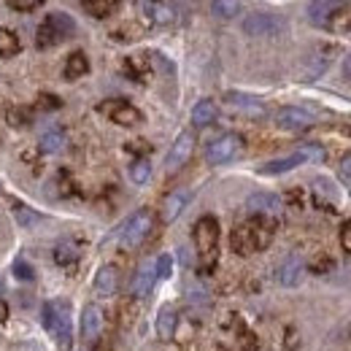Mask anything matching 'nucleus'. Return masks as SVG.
<instances>
[{
    "mask_svg": "<svg viewBox=\"0 0 351 351\" xmlns=\"http://www.w3.org/2000/svg\"><path fill=\"white\" fill-rule=\"evenodd\" d=\"M273 219H265V217H252L249 221L238 224L232 232H230V246L235 254L241 257H249V254H257L265 252L273 241Z\"/></svg>",
    "mask_w": 351,
    "mask_h": 351,
    "instance_id": "obj_1",
    "label": "nucleus"
},
{
    "mask_svg": "<svg viewBox=\"0 0 351 351\" xmlns=\"http://www.w3.org/2000/svg\"><path fill=\"white\" fill-rule=\"evenodd\" d=\"M44 324L49 335L57 341L60 351H71L73 346V324H71V308L62 300L46 303L44 306Z\"/></svg>",
    "mask_w": 351,
    "mask_h": 351,
    "instance_id": "obj_2",
    "label": "nucleus"
},
{
    "mask_svg": "<svg viewBox=\"0 0 351 351\" xmlns=\"http://www.w3.org/2000/svg\"><path fill=\"white\" fill-rule=\"evenodd\" d=\"M217 246H219V221L214 217H200L195 224V249L200 254L203 270H211L217 265Z\"/></svg>",
    "mask_w": 351,
    "mask_h": 351,
    "instance_id": "obj_3",
    "label": "nucleus"
},
{
    "mask_svg": "<svg viewBox=\"0 0 351 351\" xmlns=\"http://www.w3.org/2000/svg\"><path fill=\"white\" fill-rule=\"evenodd\" d=\"M97 111H100L108 122H114V125H119V128H135V125H141V122H143V114H141L132 103L119 100V97L103 100V103L97 106Z\"/></svg>",
    "mask_w": 351,
    "mask_h": 351,
    "instance_id": "obj_4",
    "label": "nucleus"
},
{
    "mask_svg": "<svg viewBox=\"0 0 351 351\" xmlns=\"http://www.w3.org/2000/svg\"><path fill=\"white\" fill-rule=\"evenodd\" d=\"M152 227H154V219H152L149 211H138V214H132L130 219L122 224V230H119V243H122L125 249H138V246L149 238Z\"/></svg>",
    "mask_w": 351,
    "mask_h": 351,
    "instance_id": "obj_5",
    "label": "nucleus"
},
{
    "mask_svg": "<svg viewBox=\"0 0 351 351\" xmlns=\"http://www.w3.org/2000/svg\"><path fill=\"white\" fill-rule=\"evenodd\" d=\"M241 149H243V138L235 135V132H227V135L217 138V141L206 149V162H208V165H224V162L235 160V157L241 154Z\"/></svg>",
    "mask_w": 351,
    "mask_h": 351,
    "instance_id": "obj_6",
    "label": "nucleus"
},
{
    "mask_svg": "<svg viewBox=\"0 0 351 351\" xmlns=\"http://www.w3.org/2000/svg\"><path fill=\"white\" fill-rule=\"evenodd\" d=\"M335 54H338V46L335 44L316 46L306 57V62H303V82H316L322 73H327V68L332 65Z\"/></svg>",
    "mask_w": 351,
    "mask_h": 351,
    "instance_id": "obj_7",
    "label": "nucleus"
},
{
    "mask_svg": "<svg viewBox=\"0 0 351 351\" xmlns=\"http://www.w3.org/2000/svg\"><path fill=\"white\" fill-rule=\"evenodd\" d=\"M243 30L254 38H267V36H278L284 30V19L278 14H270V11H254L246 16L243 22Z\"/></svg>",
    "mask_w": 351,
    "mask_h": 351,
    "instance_id": "obj_8",
    "label": "nucleus"
},
{
    "mask_svg": "<svg viewBox=\"0 0 351 351\" xmlns=\"http://www.w3.org/2000/svg\"><path fill=\"white\" fill-rule=\"evenodd\" d=\"M313 122H316L313 114L306 111V108H300V106H284V108L276 111V128H281V130L300 132L308 130Z\"/></svg>",
    "mask_w": 351,
    "mask_h": 351,
    "instance_id": "obj_9",
    "label": "nucleus"
},
{
    "mask_svg": "<svg viewBox=\"0 0 351 351\" xmlns=\"http://www.w3.org/2000/svg\"><path fill=\"white\" fill-rule=\"evenodd\" d=\"M192 149H195V135H192L189 130L178 132L176 143L171 146V152H168V160H165V168H168V173H176L181 165H186V162H189V157H192Z\"/></svg>",
    "mask_w": 351,
    "mask_h": 351,
    "instance_id": "obj_10",
    "label": "nucleus"
},
{
    "mask_svg": "<svg viewBox=\"0 0 351 351\" xmlns=\"http://www.w3.org/2000/svg\"><path fill=\"white\" fill-rule=\"evenodd\" d=\"M341 11H346L343 3H330V0L308 3V19L319 27H332V22H335V16H341Z\"/></svg>",
    "mask_w": 351,
    "mask_h": 351,
    "instance_id": "obj_11",
    "label": "nucleus"
},
{
    "mask_svg": "<svg viewBox=\"0 0 351 351\" xmlns=\"http://www.w3.org/2000/svg\"><path fill=\"white\" fill-rule=\"evenodd\" d=\"M246 208H249V214H252V217H265V219H270V217L281 214L284 203H281V197H278V195L257 192V195H252V197L246 200Z\"/></svg>",
    "mask_w": 351,
    "mask_h": 351,
    "instance_id": "obj_12",
    "label": "nucleus"
},
{
    "mask_svg": "<svg viewBox=\"0 0 351 351\" xmlns=\"http://www.w3.org/2000/svg\"><path fill=\"white\" fill-rule=\"evenodd\" d=\"M224 103L232 108V111H238V114H243V117H249V119H263L265 114V106L257 100V97H249V95H241V92H227L224 95Z\"/></svg>",
    "mask_w": 351,
    "mask_h": 351,
    "instance_id": "obj_13",
    "label": "nucleus"
},
{
    "mask_svg": "<svg viewBox=\"0 0 351 351\" xmlns=\"http://www.w3.org/2000/svg\"><path fill=\"white\" fill-rule=\"evenodd\" d=\"M303 276H306V263H303L300 254H289L276 270V281L281 287H298L303 281Z\"/></svg>",
    "mask_w": 351,
    "mask_h": 351,
    "instance_id": "obj_14",
    "label": "nucleus"
},
{
    "mask_svg": "<svg viewBox=\"0 0 351 351\" xmlns=\"http://www.w3.org/2000/svg\"><path fill=\"white\" fill-rule=\"evenodd\" d=\"M138 11H143V19L149 25H173L178 5L173 3H138Z\"/></svg>",
    "mask_w": 351,
    "mask_h": 351,
    "instance_id": "obj_15",
    "label": "nucleus"
},
{
    "mask_svg": "<svg viewBox=\"0 0 351 351\" xmlns=\"http://www.w3.org/2000/svg\"><path fill=\"white\" fill-rule=\"evenodd\" d=\"M154 281H157V270H154V263L146 260L141 263V267L135 270L132 276V284H130V292L135 298H146L152 289H154Z\"/></svg>",
    "mask_w": 351,
    "mask_h": 351,
    "instance_id": "obj_16",
    "label": "nucleus"
},
{
    "mask_svg": "<svg viewBox=\"0 0 351 351\" xmlns=\"http://www.w3.org/2000/svg\"><path fill=\"white\" fill-rule=\"evenodd\" d=\"M100 332H103V311L95 303H89V306H84V313H82V338L87 343H95L100 338Z\"/></svg>",
    "mask_w": 351,
    "mask_h": 351,
    "instance_id": "obj_17",
    "label": "nucleus"
},
{
    "mask_svg": "<svg viewBox=\"0 0 351 351\" xmlns=\"http://www.w3.org/2000/svg\"><path fill=\"white\" fill-rule=\"evenodd\" d=\"M117 287H119V273H117V267H114V265H103V267L95 273V292H97L100 298H111V295L117 292Z\"/></svg>",
    "mask_w": 351,
    "mask_h": 351,
    "instance_id": "obj_18",
    "label": "nucleus"
},
{
    "mask_svg": "<svg viewBox=\"0 0 351 351\" xmlns=\"http://www.w3.org/2000/svg\"><path fill=\"white\" fill-rule=\"evenodd\" d=\"M308 162L306 154L303 152H295V154H289V157H281V160H270V162H265L263 168H260V176H281V173H289V171H295L298 165H303Z\"/></svg>",
    "mask_w": 351,
    "mask_h": 351,
    "instance_id": "obj_19",
    "label": "nucleus"
},
{
    "mask_svg": "<svg viewBox=\"0 0 351 351\" xmlns=\"http://www.w3.org/2000/svg\"><path fill=\"white\" fill-rule=\"evenodd\" d=\"M51 257H54V263L60 265V267H71V265L79 263L82 252H79L76 241H71V238H62L60 243H54V252H51Z\"/></svg>",
    "mask_w": 351,
    "mask_h": 351,
    "instance_id": "obj_20",
    "label": "nucleus"
},
{
    "mask_svg": "<svg viewBox=\"0 0 351 351\" xmlns=\"http://www.w3.org/2000/svg\"><path fill=\"white\" fill-rule=\"evenodd\" d=\"M217 114H219V108H217V103L214 100H197L195 103V108H192V125L195 128H208V125H214L217 122Z\"/></svg>",
    "mask_w": 351,
    "mask_h": 351,
    "instance_id": "obj_21",
    "label": "nucleus"
},
{
    "mask_svg": "<svg viewBox=\"0 0 351 351\" xmlns=\"http://www.w3.org/2000/svg\"><path fill=\"white\" fill-rule=\"evenodd\" d=\"M46 25L65 41V38H71L73 33H76V22L71 19V14H65V11H51V14H46L44 19Z\"/></svg>",
    "mask_w": 351,
    "mask_h": 351,
    "instance_id": "obj_22",
    "label": "nucleus"
},
{
    "mask_svg": "<svg viewBox=\"0 0 351 351\" xmlns=\"http://www.w3.org/2000/svg\"><path fill=\"white\" fill-rule=\"evenodd\" d=\"M89 73V60L84 51H73V54H68V60H65V68H62V76L68 79V82H76V79H84Z\"/></svg>",
    "mask_w": 351,
    "mask_h": 351,
    "instance_id": "obj_23",
    "label": "nucleus"
},
{
    "mask_svg": "<svg viewBox=\"0 0 351 351\" xmlns=\"http://www.w3.org/2000/svg\"><path fill=\"white\" fill-rule=\"evenodd\" d=\"M41 152L44 154H60V152H65V143H68V138H65V132L62 128H49V130L41 132Z\"/></svg>",
    "mask_w": 351,
    "mask_h": 351,
    "instance_id": "obj_24",
    "label": "nucleus"
},
{
    "mask_svg": "<svg viewBox=\"0 0 351 351\" xmlns=\"http://www.w3.org/2000/svg\"><path fill=\"white\" fill-rule=\"evenodd\" d=\"M186 192H171L168 197H165V203H162V221L165 224H171V221L178 219V214L184 211V206H186Z\"/></svg>",
    "mask_w": 351,
    "mask_h": 351,
    "instance_id": "obj_25",
    "label": "nucleus"
},
{
    "mask_svg": "<svg viewBox=\"0 0 351 351\" xmlns=\"http://www.w3.org/2000/svg\"><path fill=\"white\" fill-rule=\"evenodd\" d=\"M176 324H178V316H176V311L171 306H165L157 313V335H160L162 341H171V338H173Z\"/></svg>",
    "mask_w": 351,
    "mask_h": 351,
    "instance_id": "obj_26",
    "label": "nucleus"
},
{
    "mask_svg": "<svg viewBox=\"0 0 351 351\" xmlns=\"http://www.w3.org/2000/svg\"><path fill=\"white\" fill-rule=\"evenodd\" d=\"M82 8L87 11L89 16H95V19H106L114 11H119V3L117 0H84Z\"/></svg>",
    "mask_w": 351,
    "mask_h": 351,
    "instance_id": "obj_27",
    "label": "nucleus"
},
{
    "mask_svg": "<svg viewBox=\"0 0 351 351\" xmlns=\"http://www.w3.org/2000/svg\"><path fill=\"white\" fill-rule=\"evenodd\" d=\"M22 51V41H19V36L14 33V30H8V27H0V57H16Z\"/></svg>",
    "mask_w": 351,
    "mask_h": 351,
    "instance_id": "obj_28",
    "label": "nucleus"
},
{
    "mask_svg": "<svg viewBox=\"0 0 351 351\" xmlns=\"http://www.w3.org/2000/svg\"><path fill=\"white\" fill-rule=\"evenodd\" d=\"M122 68H125V73L130 76L132 82H143V79H146V73H149V60L135 54V57H128V60H125V65H122Z\"/></svg>",
    "mask_w": 351,
    "mask_h": 351,
    "instance_id": "obj_29",
    "label": "nucleus"
},
{
    "mask_svg": "<svg viewBox=\"0 0 351 351\" xmlns=\"http://www.w3.org/2000/svg\"><path fill=\"white\" fill-rule=\"evenodd\" d=\"M5 119H8V125H11V128L25 130V128H30V122H33V111H30V108H25V106H14V108H8V111H5Z\"/></svg>",
    "mask_w": 351,
    "mask_h": 351,
    "instance_id": "obj_30",
    "label": "nucleus"
},
{
    "mask_svg": "<svg viewBox=\"0 0 351 351\" xmlns=\"http://www.w3.org/2000/svg\"><path fill=\"white\" fill-rule=\"evenodd\" d=\"M60 41H62V38H60L46 22L38 25V30H36V46H38V49H51V46H57Z\"/></svg>",
    "mask_w": 351,
    "mask_h": 351,
    "instance_id": "obj_31",
    "label": "nucleus"
},
{
    "mask_svg": "<svg viewBox=\"0 0 351 351\" xmlns=\"http://www.w3.org/2000/svg\"><path fill=\"white\" fill-rule=\"evenodd\" d=\"M211 11L221 16V19H232L235 14H241V3L238 0H214L211 3Z\"/></svg>",
    "mask_w": 351,
    "mask_h": 351,
    "instance_id": "obj_32",
    "label": "nucleus"
},
{
    "mask_svg": "<svg viewBox=\"0 0 351 351\" xmlns=\"http://www.w3.org/2000/svg\"><path fill=\"white\" fill-rule=\"evenodd\" d=\"M130 178L135 181V184H146V181L152 178V165H149L146 157H138V160L130 165Z\"/></svg>",
    "mask_w": 351,
    "mask_h": 351,
    "instance_id": "obj_33",
    "label": "nucleus"
},
{
    "mask_svg": "<svg viewBox=\"0 0 351 351\" xmlns=\"http://www.w3.org/2000/svg\"><path fill=\"white\" fill-rule=\"evenodd\" d=\"M154 270H157V278H171L173 273V257L171 254H162L154 260Z\"/></svg>",
    "mask_w": 351,
    "mask_h": 351,
    "instance_id": "obj_34",
    "label": "nucleus"
},
{
    "mask_svg": "<svg viewBox=\"0 0 351 351\" xmlns=\"http://www.w3.org/2000/svg\"><path fill=\"white\" fill-rule=\"evenodd\" d=\"M14 276H16L19 281H33V278H36V270H33V265H27L25 260H16V263H14Z\"/></svg>",
    "mask_w": 351,
    "mask_h": 351,
    "instance_id": "obj_35",
    "label": "nucleus"
},
{
    "mask_svg": "<svg viewBox=\"0 0 351 351\" xmlns=\"http://www.w3.org/2000/svg\"><path fill=\"white\" fill-rule=\"evenodd\" d=\"M41 111H54V108H60L62 106V100L57 97V95H49V92H41L38 95V103H36Z\"/></svg>",
    "mask_w": 351,
    "mask_h": 351,
    "instance_id": "obj_36",
    "label": "nucleus"
},
{
    "mask_svg": "<svg viewBox=\"0 0 351 351\" xmlns=\"http://www.w3.org/2000/svg\"><path fill=\"white\" fill-rule=\"evenodd\" d=\"M14 214H16V219L22 221V224H33V221L38 219V214H33L27 206H22L19 200H14Z\"/></svg>",
    "mask_w": 351,
    "mask_h": 351,
    "instance_id": "obj_37",
    "label": "nucleus"
},
{
    "mask_svg": "<svg viewBox=\"0 0 351 351\" xmlns=\"http://www.w3.org/2000/svg\"><path fill=\"white\" fill-rule=\"evenodd\" d=\"M11 11H36L41 8V0H8Z\"/></svg>",
    "mask_w": 351,
    "mask_h": 351,
    "instance_id": "obj_38",
    "label": "nucleus"
},
{
    "mask_svg": "<svg viewBox=\"0 0 351 351\" xmlns=\"http://www.w3.org/2000/svg\"><path fill=\"white\" fill-rule=\"evenodd\" d=\"M300 152L306 154V160H316V162H322V160H324V149H322V146H316V143H306Z\"/></svg>",
    "mask_w": 351,
    "mask_h": 351,
    "instance_id": "obj_39",
    "label": "nucleus"
},
{
    "mask_svg": "<svg viewBox=\"0 0 351 351\" xmlns=\"http://www.w3.org/2000/svg\"><path fill=\"white\" fill-rule=\"evenodd\" d=\"M128 152H132V154H149L152 146L146 141H132V143H128Z\"/></svg>",
    "mask_w": 351,
    "mask_h": 351,
    "instance_id": "obj_40",
    "label": "nucleus"
},
{
    "mask_svg": "<svg viewBox=\"0 0 351 351\" xmlns=\"http://www.w3.org/2000/svg\"><path fill=\"white\" fill-rule=\"evenodd\" d=\"M338 171H341V178L351 186V154H346V157L341 160V168H338Z\"/></svg>",
    "mask_w": 351,
    "mask_h": 351,
    "instance_id": "obj_41",
    "label": "nucleus"
},
{
    "mask_svg": "<svg viewBox=\"0 0 351 351\" xmlns=\"http://www.w3.org/2000/svg\"><path fill=\"white\" fill-rule=\"evenodd\" d=\"M341 246H343V252H351V219L341 230Z\"/></svg>",
    "mask_w": 351,
    "mask_h": 351,
    "instance_id": "obj_42",
    "label": "nucleus"
},
{
    "mask_svg": "<svg viewBox=\"0 0 351 351\" xmlns=\"http://www.w3.org/2000/svg\"><path fill=\"white\" fill-rule=\"evenodd\" d=\"M343 71H346V76H351V57H346V62H343Z\"/></svg>",
    "mask_w": 351,
    "mask_h": 351,
    "instance_id": "obj_43",
    "label": "nucleus"
},
{
    "mask_svg": "<svg viewBox=\"0 0 351 351\" xmlns=\"http://www.w3.org/2000/svg\"><path fill=\"white\" fill-rule=\"evenodd\" d=\"M0 322H5V306L0 303Z\"/></svg>",
    "mask_w": 351,
    "mask_h": 351,
    "instance_id": "obj_44",
    "label": "nucleus"
},
{
    "mask_svg": "<svg viewBox=\"0 0 351 351\" xmlns=\"http://www.w3.org/2000/svg\"><path fill=\"white\" fill-rule=\"evenodd\" d=\"M3 292H5V284H3V278H0V298H3Z\"/></svg>",
    "mask_w": 351,
    "mask_h": 351,
    "instance_id": "obj_45",
    "label": "nucleus"
},
{
    "mask_svg": "<svg viewBox=\"0 0 351 351\" xmlns=\"http://www.w3.org/2000/svg\"><path fill=\"white\" fill-rule=\"evenodd\" d=\"M349 130H351V128H349Z\"/></svg>",
    "mask_w": 351,
    "mask_h": 351,
    "instance_id": "obj_46",
    "label": "nucleus"
}]
</instances>
